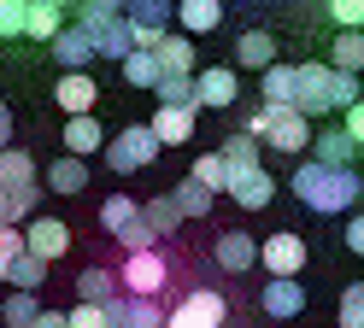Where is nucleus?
<instances>
[{"label":"nucleus","mask_w":364,"mask_h":328,"mask_svg":"<svg viewBox=\"0 0 364 328\" xmlns=\"http://www.w3.org/2000/svg\"><path fill=\"white\" fill-rule=\"evenodd\" d=\"M358 100V77L347 70H329V65H294V111L300 117H323V111H341Z\"/></svg>","instance_id":"nucleus-1"},{"label":"nucleus","mask_w":364,"mask_h":328,"mask_svg":"<svg viewBox=\"0 0 364 328\" xmlns=\"http://www.w3.org/2000/svg\"><path fill=\"white\" fill-rule=\"evenodd\" d=\"M288 187H294V194H300L311 211H353L358 194H364L358 170H335V164H317V158H306L300 170H294Z\"/></svg>","instance_id":"nucleus-2"},{"label":"nucleus","mask_w":364,"mask_h":328,"mask_svg":"<svg viewBox=\"0 0 364 328\" xmlns=\"http://www.w3.org/2000/svg\"><path fill=\"white\" fill-rule=\"evenodd\" d=\"M247 135L270 141L277 153H306V141H311V117H300L294 106H259L253 117H247Z\"/></svg>","instance_id":"nucleus-3"},{"label":"nucleus","mask_w":364,"mask_h":328,"mask_svg":"<svg viewBox=\"0 0 364 328\" xmlns=\"http://www.w3.org/2000/svg\"><path fill=\"white\" fill-rule=\"evenodd\" d=\"M77 30L95 41V59H124V53H129V23H124V12L100 6V0H82Z\"/></svg>","instance_id":"nucleus-4"},{"label":"nucleus","mask_w":364,"mask_h":328,"mask_svg":"<svg viewBox=\"0 0 364 328\" xmlns=\"http://www.w3.org/2000/svg\"><path fill=\"white\" fill-rule=\"evenodd\" d=\"M171 288V258L147 246V252H124V270H118V293H135V299H159Z\"/></svg>","instance_id":"nucleus-5"},{"label":"nucleus","mask_w":364,"mask_h":328,"mask_svg":"<svg viewBox=\"0 0 364 328\" xmlns=\"http://www.w3.org/2000/svg\"><path fill=\"white\" fill-rule=\"evenodd\" d=\"M100 153H106V164H112L118 176H129V170H147V164H153L159 153H165V147L153 141V129H147V124H129L124 135H112Z\"/></svg>","instance_id":"nucleus-6"},{"label":"nucleus","mask_w":364,"mask_h":328,"mask_svg":"<svg viewBox=\"0 0 364 328\" xmlns=\"http://www.w3.org/2000/svg\"><path fill=\"white\" fill-rule=\"evenodd\" d=\"M223 317H230L223 293H212V288H188V293L176 299V311L165 317V328H223Z\"/></svg>","instance_id":"nucleus-7"},{"label":"nucleus","mask_w":364,"mask_h":328,"mask_svg":"<svg viewBox=\"0 0 364 328\" xmlns=\"http://www.w3.org/2000/svg\"><path fill=\"white\" fill-rule=\"evenodd\" d=\"M253 264L264 270V275H300L306 270V241H300V234H264V241H259V252H253Z\"/></svg>","instance_id":"nucleus-8"},{"label":"nucleus","mask_w":364,"mask_h":328,"mask_svg":"<svg viewBox=\"0 0 364 328\" xmlns=\"http://www.w3.org/2000/svg\"><path fill=\"white\" fill-rule=\"evenodd\" d=\"M24 252H36L41 264L71 252V223L65 217H24Z\"/></svg>","instance_id":"nucleus-9"},{"label":"nucleus","mask_w":364,"mask_h":328,"mask_svg":"<svg viewBox=\"0 0 364 328\" xmlns=\"http://www.w3.org/2000/svg\"><path fill=\"white\" fill-rule=\"evenodd\" d=\"M223 194H230L241 211H264V205H270V194H277V182H270V170H264V164H253V170H230Z\"/></svg>","instance_id":"nucleus-10"},{"label":"nucleus","mask_w":364,"mask_h":328,"mask_svg":"<svg viewBox=\"0 0 364 328\" xmlns=\"http://www.w3.org/2000/svg\"><path fill=\"white\" fill-rule=\"evenodd\" d=\"M153 59H159V70H165V77H194L200 70V59H194V35H171V30H159L153 35Z\"/></svg>","instance_id":"nucleus-11"},{"label":"nucleus","mask_w":364,"mask_h":328,"mask_svg":"<svg viewBox=\"0 0 364 328\" xmlns=\"http://www.w3.org/2000/svg\"><path fill=\"white\" fill-rule=\"evenodd\" d=\"M235 94H241V82H235V70L230 65H212V70H194V106H235Z\"/></svg>","instance_id":"nucleus-12"},{"label":"nucleus","mask_w":364,"mask_h":328,"mask_svg":"<svg viewBox=\"0 0 364 328\" xmlns=\"http://www.w3.org/2000/svg\"><path fill=\"white\" fill-rule=\"evenodd\" d=\"M194 111L200 106H159L153 111V141H159V147H182V141H194Z\"/></svg>","instance_id":"nucleus-13"},{"label":"nucleus","mask_w":364,"mask_h":328,"mask_svg":"<svg viewBox=\"0 0 364 328\" xmlns=\"http://www.w3.org/2000/svg\"><path fill=\"white\" fill-rule=\"evenodd\" d=\"M259 305H264L270 317H282V322H288V317H300V311H306V288H300L294 275H270V281H264V293H259Z\"/></svg>","instance_id":"nucleus-14"},{"label":"nucleus","mask_w":364,"mask_h":328,"mask_svg":"<svg viewBox=\"0 0 364 328\" xmlns=\"http://www.w3.org/2000/svg\"><path fill=\"white\" fill-rule=\"evenodd\" d=\"M171 18L182 23V35H206L223 23V0H171Z\"/></svg>","instance_id":"nucleus-15"},{"label":"nucleus","mask_w":364,"mask_h":328,"mask_svg":"<svg viewBox=\"0 0 364 328\" xmlns=\"http://www.w3.org/2000/svg\"><path fill=\"white\" fill-rule=\"evenodd\" d=\"M212 252H218V264L230 270V275H247V270H253V252H259V241H253L247 229H223Z\"/></svg>","instance_id":"nucleus-16"},{"label":"nucleus","mask_w":364,"mask_h":328,"mask_svg":"<svg viewBox=\"0 0 364 328\" xmlns=\"http://www.w3.org/2000/svg\"><path fill=\"white\" fill-rule=\"evenodd\" d=\"M65 153H77V158H88V153H100L106 147V129L95 124V111H77V117H65Z\"/></svg>","instance_id":"nucleus-17"},{"label":"nucleus","mask_w":364,"mask_h":328,"mask_svg":"<svg viewBox=\"0 0 364 328\" xmlns=\"http://www.w3.org/2000/svg\"><path fill=\"white\" fill-rule=\"evenodd\" d=\"M53 100L77 117V111H95L100 88H95V77H88V70H65V77H59V88H53Z\"/></svg>","instance_id":"nucleus-18"},{"label":"nucleus","mask_w":364,"mask_h":328,"mask_svg":"<svg viewBox=\"0 0 364 328\" xmlns=\"http://www.w3.org/2000/svg\"><path fill=\"white\" fill-rule=\"evenodd\" d=\"M41 182H48V194H82L88 187V158L65 153V158H53L48 170H41Z\"/></svg>","instance_id":"nucleus-19"},{"label":"nucleus","mask_w":364,"mask_h":328,"mask_svg":"<svg viewBox=\"0 0 364 328\" xmlns=\"http://www.w3.org/2000/svg\"><path fill=\"white\" fill-rule=\"evenodd\" d=\"M306 147H317V164H335V170H353L358 158V141L347 129H317V141H306Z\"/></svg>","instance_id":"nucleus-20"},{"label":"nucleus","mask_w":364,"mask_h":328,"mask_svg":"<svg viewBox=\"0 0 364 328\" xmlns=\"http://www.w3.org/2000/svg\"><path fill=\"white\" fill-rule=\"evenodd\" d=\"M53 59H59L65 70H88V65H95V41H88L77 23H65V30L53 35Z\"/></svg>","instance_id":"nucleus-21"},{"label":"nucleus","mask_w":364,"mask_h":328,"mask_svg":"<svg viewBox=\"0 0 364 328\" xmlns=\"http://www.w3.org/2000/svg\"><path fill=\"white\" fill-rule=\"evenodd\" d=\"M65 30V6H48V0H24V35L30 41H53Z\"/></svg>","instance_id":"nucleus-22"},{"label":"nucleus","mask_w":364,"mask_h":328,"mask_svg":"<svg viewBox=\"0 0 364 328\" xmlns=\"http://www.w3.org/2000/svg\"><path fill=\"white\" fill-rule=\"evenodd\" d=\"M0 281H12L18 293H36L41 281H48V264H41L36 252H18V258H6V264H0Z\"/></svg>","instance_id":"nucleus-23"},{"label":"nucleus","mask_w":364,"mask_h":328,"mask_svg":"<svg viewBox=\"0 0 364 328\" xmlns=\"http://www.w3.org/2000/svg\"><path fill=\"white\" fill-rule=\"evenodd\" d=\"M141 211V223L153 229V241H171V234L182 229V211L171 205V194H159V199H147V205H135Z\"/></svg>","instance_id":"nucleus-24"},{"label":"nucleus","mask_w":364,"mask_h":328,"mask_svg":"<svg viewBox=\"0 0 364 328\" xmlns=\"http://www.w3.org/2000/svg\"><path fill=\"white\" fill-rule=\"evenodd\" d=\"M259 153H264V141L259 135H230V141H223V147H218V158H223V170H253V164H259Z\"/></svg>","instance_id":"nucleus-25"},{"label":"nucleus","mask_w":364,"mask_h":328,"mask_svg":"<svg viewBox=\"0 0 364 328\" xmlns=\"http://www.w3.org/2000/svg\"><path fill=\"white\" fill-rule=\"evenodd\" d=\"M118 65H124V82H129V88H153L159 77H165V70H159V59H153V47H129Z\"/></svg>","instance_id":"nucleus-26"},{"label":"nucleus","mask_w":364,"mask_h":328,"mask_svg":"<svg viewBox=\"0 0 364 328\" xmlns=\"http://www.w3.org/2000/svg\"><path fill=\"white\" fill-rule=\"evenodd\" d=\"M235 65H247V70H264V65H277V41H270L264 30H247V35L235 41Z\"/></svg>","instance_id":"nucleus-27"},{"label":"nucleus","mask_w":364,"mask_h":328,"mask_svg":"<svg viewBox=\"0 0 364 328\" xmlns=\"http://www.w3.org/2000/svg\"><path fill=\"white\" fill-rule=\"evenodd\" d=\"M36 194H41L36 182H24V187H0V223H24V217H36Z\"/></svg>","instance_id":"nucleus-28"},{"label":"nucleus","mask_w":364,"mask_h":328,"mask_svg":"<svg viewBox=\"0 0 364 328\" xmlns=\"http://www.w3.org/2000/svg\"><path fill=\"white\" fill-rule=\"evenodd\" d=\"M112 293H118V275H112V270H100V264L77 270V299H88V305H106Z\"/></svg>","instance_id":"nucleus-29"},{"label":"nucleus","mask_w":364,"mask_h":328,"mask_svg":"<svg viewBox=\"0 0 364 328\" xmlns=\"http://www.w3.org/2000/svg\"><path fill=\"white\" fill-rule=\"evenodd\" d=\"M212 199H218V194H206V187H200L194 176L171 187V205L182 211V223H188V217H206V211H212Z\"/></svg>","instance_id":"nucleus-30"},{"label":"nucleus","mask_w":364,"mask_h":328,"mask_svg":"<svg viewBox=\"0 0 364 328\" xmlns=\"http://www.w3.org/2000/svg\"><path fill=\"white\" fill-rule=\"evenodd\" d=\"M24 182H36V158L18 147H0V187H24Z\"/></svg>","instance_id":"nucleus-31"},{"label":"nucleus","mask_w":364,"mask_h":328,"mask_svg":"<svg viewBox=\"0 0 364 328\" xmlns=\"http://www.w3.org/2000/svg\"><path fill=\"white\" fill-rule=\"evenodd\" d=\"M358 65H364V35H358V30H341V35H335V59H329V70H347V77H358Z\"/></svg>","instance_id":"nucleus-32"},{"label":"nucleus","mask_w":364,"mask_h":328,"mask_svg":"<svg viewBox=\"0 0 364 328\" xmlns=\"http://www.w3.org/2000/svg\"><path fill=\"white\" fill-rule=\"evenodd\" d=\"M294 100V65H264V106Z\"/></svg>","instance_id":"nucleus-33"},{"label":"nucleus","mask_w":364,"mask_h":328,"mask_svg":"<svg viewBox=\"0 0 364 328\" xmlns=\"http://www.w3.org/2000/svg\"><path fill=\"white\" fill-rule=\"evenodd\" d=\"M147 94L159 106H194V77H159Z\"/></svg>","instance_id":"nucleus-34"},{"label":"nucleus","mask_w":364,"mask_h":328,"mask_svg":"<svg viewBox=\"0 0 364 328\" xmlns=\"http://www.w3.org/2000/svg\"><path fill=\"white\" fill-rule=\"evenodd\" d=\"M188 176H194L200 187H206V194H223V182H230V170H223V158H218V153H200Z\"/></svg>","instance_id":"nucleus-35"},{"label":"nucleus","mask_w":364,"mask_h":328,"mask_svg":"<svg viewBox=\"0 0 364 328\" xmlns=\"http://www.w3.org/2000/svg\"><path fill=\"white\" fill-rule=\"evenodd\" d=\"M112 241H118L124 252H147V246H159V241H153V229L141 223V211H135V217H129V223H124L118 234H112Z\"/></svg>","instance_id":"nucleus-36"},{"label":"nucleus","mask_w":364,"mask_h":328,"mask_svg":"<svg viewBox=\"0 0 364 328\" xmlns=\"http://www.w3.org/2000/svg\"><path fill=\"white\" fill-rule=\"evenodd\" d=\"M36 311H41L36 293H18V288H12V299H6V305H0V317H6L12 328H30V322H36Z\"/></svg>","instance_id":"nucleus-37"},{"label":"nucleus","mask_w":364,"mask_h":328,"mask_svg":"<svg viewBox=\"0 0 364 328\" xmlns=\"http://www.w3.org/2000/svg\"><path fill=\"white\" fill-rule=\"evenodd\" d=\"M129 217H135V199H129V194H112V199L100 205V229H106V234H118Z\"/></svg>","instance_id":"nucleus-38"},{"label":"nucleus","mask_w":364,"mask_h":328,"mask_svg":"<svg viewBox=\"0 0 364 328\" xmlns=\"http://www.w3.org/2000/svg\"><path fill=\"white\" fill-rule=\"evenodd\" d=\"M341 328H364V281L341 293Z\"/></svg>","instance_id":"nucleus-39"},{"label":"nucleus","mask_w":364,"mask_h":328,"mask_svg":"<svg viewBox=\"0 0 364 328\" xmlns=\"http://www.w3.org/2000/svg\"><path fill=\"white\" fill-rule=\"evenodd\" d=\"M65 328H106V305L77 299V311H65Z\"/></svg>","instance_id":"nucleus-40"},{"label":"nucleus","mask_w":364,"mask_h":328,"mask_svg":"<svg viewBox=\"0 0 364 328\" xmlns=\"http://www.w3.org/2000/svg\"><path fill=\"white\" fill-rule=\"evenodd\" d=\"M329 18L341 23V30H358L364 23V0H329Z\"/></svg>","instance_id":"nucleus-41"},{"label":"nucleus","mask_w":364,"mask_h":328,"mask_svg":"<svg viewBox=\"0 0 364 328\" xmlns=\"http://www.w3.org/2000/svg\"><path fill=\"white\" fill-rule=\"evenodd\" d=\"M0 35H24V6L18 0H0Z\"/></svg>","instance_id":"nucleus-42"},{"label":"nucleus","mask_w":364,"mask_h":328,"mask_svg":"<svg viewBox=\"0 0 364 328\" xmlns=\"http://www.w3.org/2000/svg\"><path fill=\"white\" fill-rule=\"evenodd\" d=\"M18 252H24V229H18V223H0V264L18 258Z\"/></svg>","instance_id":"nucleus-43"},{"label":"nucleus","mask_w":364,"mask_h":328,"mask_svg":"<svg viewBox=\"0 0 364 328\" xmlns=\"http://www.w3.org/2000/svg\"><path fill=\"white\" fill-rule=\"evenodd\" d=\"M347 246H353V252H364V217H353V223H347Z\"/></svg>","instance_id":"nucleus-44"},{"label":"nucleus","mask_w":364,"mask_h":328,"mask_svg":"<svg viewBox=\"0 0 364 328\" xmlns=\"http://www.w3.org/2000/svg\"><path fill=\"white\" fill-rule=\"evenodd\" d=\"M30 328H65V311H36Z\"/></svg>","instance_id":"nucleus-45"},{"label":"nucleus","mask_w":364,"mask_h":328,"mask_svg":"<svg viewBox=\"0 0 364 328\" xmlns=\"http://www.w3.org/2000/svg\"><path fill=\"white\" fill-rule=\"evenodd\" d=\"M0 147H12V106H0Z\"/></svg>","instance_id":"nucleus-46"},{"label":"nucleus","mask_w":364,"mask_h":328,"mask_svg":"<svg viewBox=\"0 0 364 328\" xmlns=\"http://www.w3.org/2000/svg\"><path fill=\"white\" fill-rule=\"evenodd\" d=\"M100 6H112V12H118V6H124V0H100Z\"/></svg>","instance_id":"nucleus-47"},{"label":"nucleus","mask_w":364,"mask_h":328,"mask_svg":"<svg viewBox=\"0 0 364 328\" xmlns=\"http://www.w3.org/2000/svg\"><path fill=\"white\" fill-rule=\"evenodd\" d=\"M48 6H71V0H48Z\"/></svg>","instance_id":"nucleus-48"},{"label":"nucleus","mask_w":364,"mask_h":328,"mask_svg":"<svg viewBox=\"0 0 364 328\" xmlns=\"http://www.w3.org/2000/svg\"><path fill=\"white\" fill-rule=\"evenodd\" d=\"M18 6H24V0H18Z\"/></svg>","instance_id":"nucleus-49"},{"label":"nucleus","mask_w":364,"mask_h":328,"mask_svg":"<svg viewBox=\"0 0 364 328\" xmlns=\"http://www.w3.org/2000/svg\"><path fill=\"white\" fill-rule=\"evenodd\" d=\"M253 6H259V0H253Z\"/></svg>","instance_id":"nucleus-50"}]
</instances>
